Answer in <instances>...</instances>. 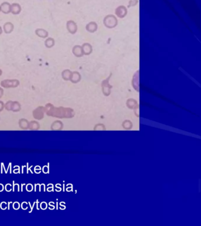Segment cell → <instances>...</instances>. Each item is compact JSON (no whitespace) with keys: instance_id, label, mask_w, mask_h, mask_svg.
Wrapping results in <instances>:
<instances>
[{"instance_id":"cell-5","label":"cell","mask_w":201,"mask_h":226,"mask_svg":"<svg viewBox=\"0 0 201 226\" xmlns=\"http://www.w3.org/2000/svg\"><path fill=\"white\" fill-rule=\"evenodd\" d=\"M35 32L37 36H39L40 38H43V39L47 38L48 35V32L46 30L42 28L37 29Z\"/></svg>"},{"instance_id":"cell-9","label":"cell","mask_w":201,"mask_h":226,"mask_svg":"<svg viewBox=\"0 0 201 226\" xmlns=\"http://www.w3.org/2000/svg\"><path fill=\"white\" fill-rule=\"evenodd\" d=\"M116 13L118 15H120V14H122L123 16H124L126 14V8L123 6H120L118 7L116 10Z\"/></svg>"},{"instance_id":"cell-1","label":"cell","mask_w":201,"mask_h":226,"mask_svg":"<svg viewBox=\"0 0 201 226\" xmlns=\"http://www.w3.org/2000/svg\"><path fill=\"white\" fill-rule=\"evenodd\" d=\"M20 84V81L18 80H4L1 81V85L5 88L16 87Z\"/></svg>"},{"instance_id":"cell-8","label":"cell","mask_w":201,"mask_h":226,"mask_svg":"<svg viewBox=\"0 0 201 226\" xmlns=\"http://www.w3.org/2000/svg\"><path fill=\"white\" fill-rule=\"evenodd\" d=\"M72 72L69 69H65L62 72V77L65 80H69L70 79Z\"/></svg>"},{"instance_id":"cell-4","label":"cell","mask_w":201,"mask_h":226,"mask_svg":"<svg viewBox=\"0 0 201 226\" xmlns=\"http://www.w3.org/2000/svg\"><path fill=\"white\" fill-rule=\"evenodd\" d=\"M67 28L72 34H74L77 31V25L73 21H69L67 23Z\"/></svg>"},{"instance_id":"cell-11","label":"cell","mask_w":201,"mask_h":226,"mask_svg":"<svg viewBox=\"0 0 201 226\" xmlns=\"http://www.w3.org/2000/svg\"><path fill=\"white\" fill-rule=\"evenodd\" d=\"M3 90L0 88V97L3 95Z\"/></svg>"},{"instance_id":"cell-10","label":"cell","mask_w":201,"mask_h":226,"mask_svg":"<svg viewBox=\"0 0 201 226\" xmlns=\"http://www.w3.org/2000/svg\"><path fill=\"white\" fill-rule=\"evenodd\" d=\"M80 47L79 46H75L73 50V53L77 55V56H80Z\"/></svg>"},{"instance_id":"cell-6","label":"cell","mask_w":201,"mask_h":226,"mask_svg":"<svg viewBox=\"0 0 201 226\" xmlns=\"http://www.w3.org/2000/svg\"><path fill=\"white\" fill-rule=\"evenodd\" d=\"M14 29V25L10 22H6L4 25V30L6 34L11 33Z\"/></svg>"},{"instance_id":"cell-3","label":"cell","mask_w":201,"mask_h":226,"mask_svg":"<svg viewBox=\"0 0 201 226\" xmlns=\"http://www.w3.org/2000/svg\"><path fill=\"white\" fill-rule=\"evenodd\" d=\"M21 11V7L20 4L17 3H14L11 5V13L14 15H17L20 13Z\"/></svg>"},{"instance_id":"cell-14","label":"cell","mask_w":201,"mask_h":226,"mask_svg":"<svg viewBox=\"0 0 201 226\" xmlns=\"http://www.w3.org/2000/svg\"><path fill=\"white\" fill-rule=\"evenodd\" d=\"M1 74H2V70L0 69V76H1Z\"/></svg>"},{"instance_id":"cell-15","label":"cell","mask_w":201,"mask_h":226,"mask_svg":"<svg viewBox=\"0 0 201 226\" xmlns=\"http://www.w3.org/2000/svg\"><path fill=\"white\" fill-rule=\"evenodd\" d=\"M0 11H1V10H0Z\"/></svg>"},{"instance_id":"cell-2","label":"cell","mask_w":201,"mask_h":226,"mask_svg":"<svg viewBox=\"0 0 201 226\" xmlns=\"http://www.w3.org/2000/svg\"><path fill=\"white\" fill-rule=\"evenodd\" d=\"M0 10L4 14H9L11 13V4L7 2H4L0 6Z\"/></svg>"},{"instance_id":"cell-7","label":"cell","mask_w":201,"mask_h":226,"mask_svg":"<svg viewBox=\"0 0 201 226\" xmlns=\"http://www.w3.org/2000/svg\"><path fill=\"white\" fill-rule=\"evenodd\" d=\"M55 44V41L53 38H48L45 41V46L47 48H50L53 47Z\"/></svg>"},{"instance_id":"cell-12","label":"cell","mask_w":201,"mask_h":226,"mask_svg":"<svg viewBox=\"0 0 201 226\" xmlns=\"http://www.w3.org/2000/svg\"><path fill=\"white\" fill-rule=\"evenodd\" d=\"M3 102H0V109H2V108H3Z\"/></svg>"},{"instance_id":"cell-13","label":"cell","mask_w":201,"mask_h":226,"mask_svg":"<svg viewBox=\"0 0 201 226\" xmlns=\"http://www.w3.org/2000/svg\"><path fill=\"white\" fill-rule=\"evenodd\" d=\"M2 32H3V29H2L1 27L0 26V35H1V34H2Z\"/></svg>"}]
</instances>
